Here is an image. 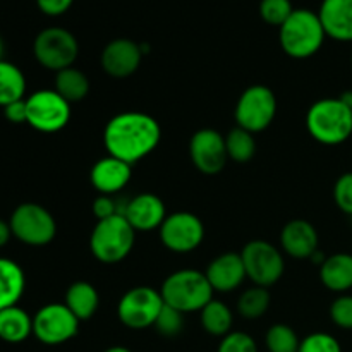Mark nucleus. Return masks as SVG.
Instances as JSON below:
<instances>
[{"instance_id":"f257e3e1","label":"nucleus","mask_w":352,"mask_h":352,"mask_svg":"<svg viewBox=\"0 0 352 352\" xmlns=\"http://www.w3.org/2000/svg\"><path fill=\"white\" fill-rule=\"evenodd\" d=\"M162 127L143 112H122L112 117L103 131V144L112 157L129 165L143 160L158 146Z\"/></svg>"},{"instance_id":"f03ea898","label":"nucleus","mask_w":352,"mask_h":352,"mask_svg":"<svg viewBox=\"0 0 352 352\" xmlns=\"http://www.w3.org/2000/svg\"><path fill=\"white\" fill-rule=\"evenodd\" d=\"M309 136L327 146L342 144L352 136V110L342 98H323L306 113Z\"/></svg>"},{"instance_id":"7ed1b4c3","label":"nucleus","mask_w":352,"mask_h":352,"mask_svg":"<svg viewBox=\"0 0 352 352\" xmlns=\"http://www.w3.org/2000/svg\"><path fill=\"white\" fill-rule=\"evenodd\" d=\"M327 33L318 12L294 9L287 21L278 28V41L289 57L309 58L322 48Z\"/></svg>"},{"instance_id":"20e7f679","label":"nucleus","mask_w":352,"mask_h":352,"mask_svg":"<svg viewBox=\"0 0 352 352\" xmlns=\"http://www.w3.org/2000/svg\"><path fill=\"white\" fill-rule=\"evenodd\" d=\"M213 289L203 272L186 268L168 275L162 284V298L165 305L181 313L201 311L213 299Z\"/></svg>"},{"instance_id":"39448f33","label":"nucleus","mask_w":352,"mask_h":352,"mask_svg":"<svg viewBox=\"0 0 352 352\" xmlns=\"http://www.w3.org/2000/svg\"><path fill=\"white\" fill-rule=\"evenodd\" d=\"M136 230L124 213L98 220L89 237V250L93 256L105 265H116L126 260L134 248Z\"/></svg>"},{"instance_id":"423d86ee","label":"nucleus","mask_w":352,"mask_h":352,"mask_svg":"<svg viewBox=\"0 0 352 352\" xmlns=\"http://www.w3.org/2000/svg\"><path fill=\"white\" fill-rule=\"evenodd\" d=\"M34 58L48 71H64L72 67L79 54L74 34L64 28L52 26L40 31L33 43Z\"/></svg>"},{"instance_id":"0eeeda50","label":"nucleus","mask_w":352,"mask_h":352,"mask_svg":"<svg viewBox=\"0 0 352 352\" xmlns=\"http://www.w3.org/2000/svg\"><path fill=\"white\" fill-rule=\"evenodd\" d=\"M9 223L12 236L28 246H47L57 234L55 219L38 203H23L17 206Z\"/></svg>"},{"instance_id":"6e6552de","label":"nucleus","mask_w":352,"mask_h":352,"mask_svg":"<svg viewBox=\"0 0 352 352\" xmlns=\"http://www.w3.org/2000/svg\"><path fill=\"white\" fill-rule=\"evenodd\" d=\"M277 113V98L268 86L254 85L244 89L236 105V122L251 134L267 129Z\"/></svg>"},{"instance_id":"1a4fd4ad","label":"nucleus","mask_w":352,"mask_h":352,"mask_svg":"<svg viewBox=\"0 0 352 352\" xmlns=\"http://www.w3.org/2000/svg\"><path fill=\"white\" fill-rule=\"evenodd\" d=\"M246 277L258 287H270L284 275L285 261L280 251L267 241H251L241 251Z\"/></svg>"},{"instance_id":"9d476101","label":"nucleus","mask_w":352,"mask_h":352,"mask_svg":"<svg viewBox=\"0 0 352 352\" xmlns=\"http://www.w3.org/2000/svg\"><path fill=\"white\" fill-rule=\"evenodd\" d=\"M28 124L40 133H57L71 120V103L55 89H40L26 98Z\"/></svg>"},{"instance_id":"9b49d317","label":"nucleus","mask_w":352,"mask_h":352,"mask_svg":"<svg viewBox=\"0 0 352 352\" xmlns=\"http://www.w3.org/2000/svg\"><path fill=\"white\" fill-rule=\"evenodd\" d=\"M164 306L165 302L160 292L146 285H140L120 298L117 315L127 329L143 330L155 325Z\"/></svg>"},{"instance_id":"f8f14e48","label":"nucleus","mask_w":352,"mask_h":352,"mask_svg":"<svg viewBox=\"0 0 352 352\" xmlns=\"http://www.w3.org/2000/svg\"><path fill=\"white\" fill-rule=\"evenodd\" d=\"M79 320L60 302H52L38 309L33 316V336L47 346H60L78 336Z\"/></svg>"},{"instance_id":"ddd939ff","label":"nucleus","mask_w":352,"mask_h":352,"mask_svg":"<svg viewBox=\"0 0 352 352\" xmlns=\"http://www.w3.org/2000/svg\"><path fill=\"white\" fill-rule=\"evenodd\" d=\"M158 230L164 246L174 253H191L205 239V226L195 213L189 212L167 215Z\"/></svg>"},{"instance_id":"4468645a","label":"nucleus","mask_w":352,"mask_h":352,"mask_svg":"<svg viewBox=\"0 0 352 352\" xmlns=\"http://www.w3.org/2000/svg\"><path fill=\"white\" fill-rule=\"evenodd\" d=\"M189 155L199 172L206 175L219 174L229 160L226 138L215 129H199L189 141Z\"/></svg>"},{"instance_id":"2eb2a0df","label":"nucleus","mask_w":352,"mask_h":352,"mask_svg":"<svg viewBox=\"0 0 352 352\" xmlns=\"http://www.w3.org/2000/svg\"><path fill=\"white\" fill-rule=\"evenodd\" d=\"M144 52L140 43L129 38L112 40L102 52V67L112 78H127L138 71Z\"/></svg>"},{"instance_id":"dca6fc26","label":"nucleus","mask_w":352,"mask_h":352,"mask_svg":"<svg viewBox=\"0 0 352 352\" xmlns=\"http://www.w3.org/2000/svg\"><path fill=\"white\" fill-rule=\"evenodd\" d=\"M122 213L127 222L133 226V229L140 230V232L160 229L164 220L167 219L165 203L151 192H143L131 199Z\"/></svg>"},{"instance_id":"f3484780","label":"nucleus","mask_w":352,"mask_h":352,"mask_svg":"<svg viewBox=\"0 0 352 352\" xmlns=\"http://www.w3.org/2000/svg\"><path fill=\"white\" fill-rule=\"evenodd\" d=\"M210 285L217 292H232L239 287L246 278V268H244L241 253H226L217 256L208 265L205 272Z\"/></svg>"},{"instance_id":"a211bd4d","label":"nucleus","mask_w":352,"mask_h":352,"mask_svg":"<svg viewBox=\"0 0 352 352\" xmlns=\"http://www.w3.org/2000/svg\"><path fill=\"white\" fill-rule=\"evenodd\" d=\"M131 175H133V165L109 155L93 165L89 179L100 195L110 196L126 188L127 182L131 181Z\"/></svg>"},{"instance_id":"6ab92c4d","label":"nucleus","mask_w":352,"mask_h":352,"mask_svg":"<svg viewBox=\"0 0 352 352\" xmlns=\"http://www.w3.org/2000/svg\"><path fill=\"white\" fill-rule=\"evenodd\" d=\"M282 250L296 260L311 258L318 251V232L308 220L296 219L285 223L280 232Z\"/></svg>"},{"instance_id":"aec40b11","label":"nucleus","mask_w":352,"mask_h":352,"mask_svg":"<svg viewBox=\"0 0 352 352\" xmlns=\"http://www.w3.org/2000/svg\"><path fill=\"white\" fill-rule=\"evenodd\" d=\"M318 16L327 36L352 41V0H323Z\"/></svg>"},{"instance_id":"412c9836","label":"nucleus","mask_w":352,"mask_h":352,"mask_svg":"<svg viewBox=\"0 0 352 352\" xmlns=\"http://www.w3.org/2000/svg\"><path fill=\"white\" fill-rule=\"evenodd\" d=\"M322 284L332 292H344L352 289V254L337 253L327 258L320 267Z\"/></svg>"},{"instance_id":"4be33fe9","label":"nucleus","mask_w":352,"mask_h":352,"mask_svg":"<svg viewBox=\"0 0 352 352\" xmlns=\"http://www.w3.org/2000/svg\"><path fill=\"white\" fill-rule=\"evenodd\" d=\"M26 289L24 272L16 261L0 258V311L10 306H17Z\"/></svg>"},{"instance_id":"5701e85b","label":"nucleus","mask_w":352,"mask_h":352,"mask_svg":"<svg viewBox=\"0 0 352 352\" xmlns=\"http://www.w3.org/2000/svg\"><path fill=\"white\" fill-rule=\"evenodd\" d=\"M33 333V318L19 306L0 311V339L9 344L24 342Z\"/></svg>"},{"instance_id":"b1692460","label":"nucleus","mask_w":352,"mask_h":352,"mask_svg":"<svg viewBox=\"0 0 352 352\" xmlns=\"http://www.w3.org/2000/svg\"><path fill=\"white\" fill-rule=\"evenodd\" d=\"M65 306L74 313L79 322L89 320L96 313L100 305V298L96 289L89 282H74L65 292Z\"/></svg>"},{"instance_id":"393cba45","label":"nucleus","mask_w":352,"mask_h":352,"mask_svg":"<svg viewBox=\"0 0 352 352\" xmlns=\"http://www.w3.org/2000/svg\"><path fill=\"white\" fill-rule=\"evenodd\" d=\"M26 78L17 65L7 60H0V107L24 98Z\"/></svg>"},{"instance_id":"a878e982","label":"nucleus","mask_w":352,"mask_h":352,"mask_svg":"<svg viewBox=\"0 0 352 352\" xmlns=\"http://www.w3.org/2000/svg\"><path fill=\"white\" fill-rule=\"evenodd\" d=\"M55 91L62 98L67 100L69 103L81 102L82 98H86V95L89 91V81L85 72L74 67H67L64 71L57 72V78H55Z\"/></svg>"},{"instance_id":"bb28decb","label":"nucleus","mask_w":352,"mask_h":352,"mask_svg":"<svg viewBox=\"0 0 352 352\" xmlns=\"http://www.w3.org/2000/svg\"><path fill=\"white\" fill-rule=\"evenodd\" d=\"M199 315H201L203 329H205L210 336L226 337L227 333H230L234 318L232 311H230L227 305L212 299V301L199 311Z\"/></svg>"},{"instance_id":"cd10ccee","label":"nucleus","mask_w":352,"mask_h":352,"mask_svg":"<svg viewBox=\"0 0 352 352\" xmlns=\"http://www.w3.org/2000/svg\"><path fill=\"white\" fill-rule=\"evenodd\" d=\"M226 146L229 158H232L237 164H246L254 157L256 141L250 131L236 127L226 136Z\"/></svg>"},{"instance_id":"c85d7f7f","label":"nucleus","mask_w":352,"mask_h":352,"mask_svg":"<svg viewBox=\"0 0 352 352\" xmlns=\"http://www.w3.org/2000/svg\"><path fill=\"white\" fill-rule=\"evenodd\" d=\"M268 306H270V294L267 289L258 285L244 291L237 301V309L248 320L261 318L267 313Z\"/></svg>"},{"instance_id":"c756f323","label":"nucleus","mask_w":352,"mask_h":352,"mask_svg":"<svg viewBox=\"0 0 352 352\" xmlns=\"http://www.w3.org/2000/svg\"><path fill=\"white\" fill-rule=\"evenodd\" d=\"M265 344H267L268 352H299L301 340L291 327L277 323L268 329Z\"/></svg>"},{"instance_id":"7c9ffc66","label":"nucleus","mask_w":352,"mask_h":352,"mask_svg":"<svg viewBox=\"0 0 352 352\" xmlns=\"http://www.w3.org/2000/svg\"><path fill=\"white\" fill-rule=\"evenodd\" d=\"M294 12L291 0H261L260 16L270 26L280 28Z\"/></svg>"},{"instance_id":"2f4dec72","label":"nucleus","mask_w":352,"mask_h":352,"mask_svg":"<svg viewBox=\"0 0 352 352\" xmlns=\"http://www.w3.org/2000/svg\"><path fill=\"white\" fill-rule=\"evenodd\" d=\"M182 315H184V313L177 311V309L172 308V306L165 305L164 308H162L160 315H158L153 327H157L158 332L165 337L177 336V333H181L182 327H184V318H182Z\"/></svg>"},{"instance_id":"473e14b6","label":"nucleus","mask_w":352,"mask_h":352,"mask_svg":"<svg viewBox=\"0 0 352 352\" xmlns=\"http://www.w3.org/2000/svg\"><path fill=\"white\" fill-rule=\"evenodd\" d=\"M299 352H342V347L330 333L316 332L301 340Z\"/></svg>"},{"instance_id":"72a5a7b5","label":"nucleus","mask_w":352,"mask_h":352,"mask_svg":"<svg viewBox=\"0 0 352 352\" xmlns=\"http://www.w3.org/2000/svg\"><path fill=\"white\" fill-rule=\"evenodd\" d=\"M217 352H258L256 342L251 336L244 332H230L222 337Z\"/></svg>"},{"instance_id":"f704fd0d","label":"nucleus","mask_w":352,"mask_h":352,"mask_svg":"<svg viewBox=\"0 0 352 352\" xmlns=\"http://www.w3.org/2000/svg\"><path fill=\"white\" fill-rule=\"evenodd\" d=\"M330 318L340 329L352 330V296L342 294L332 302Z\"/></svg>"},{"instance_id":"c9c22d12","label":"nucleus","mask_w":352,"mask_h":352,"mask_svg":"<svg viewBox=\"0 0 352 352\" xmlns=\"http://www.w3.org/2000/svg\"><path fill=\"white\" fill-rule=\"evenodd\" d=\"M333 199L344 213L352 217V172H346L337 179L333 186Z\"/></svg>"},{"instance_id":"e433bc0d","label":"nucleus","mask_w":352,"mask_h":352,"mask_svg":"<svg viewBox=\"0 0 352 352\" xmlns=\"http://www.w3.org/2000/svg\"><path fill=\"white\" fill-rule=\"evenodd\" d=\"M117 213H122V212L117 210V205L112 199V196L100 195L98 198L93 201V215H95L98 220L110 219V217L117 215Z\"/></svg>"},{"instance_id":"4c0bfd02","label":"nucleus","mask_w":352,"mask_h":352,"mask_svg":"<svg viewBox=\"0 0 352 352\" xmlns=\"http://www.w3.org/2000/svg\"><path fill=\"white\" fill-rule=\"evenodd\" d=\"M3 116L12 124H28L26 100H17V102H12L7 107H3Z\"/></svg>"},{"instance_id":"58836bf2","label":"nucleus","mask_w":352,"mask_h":352,"mask_svg":"<svg viewBox=\"0 0 352 352\" xmlns=\"http://www.w3.org/2000/svg\"><path fill=\"white\" fill-rule=\"evenodd\" d=\"M74 0H36L38 9L47 16H62L71 9Z\"/></svg>"},{"instance_id":"ea45409f","label":"nucleus","mask_w":352,"mask_h":352,"mask_svg":"<svg viewBox=\"0 0 352 352\" xmlns=\"http://www.w3.org/2000/svg\"><path fill=\"white\" fill-rule=\"evenodd\" d=\"M10 236H12V230H10V223L9 222H3L0 219V248L6 246L9 243Z\"/></svg>"},{"instance_id":"a19ab883","label":"nucleus","mask_w":352,"mask_h":352,"mask_svg":"<svg viewBox=\"0 0 352 352\" xmlns=\"http://www.w3.org/2000/svg\"><path fill=\"white\" fill-rule=\"evenodd\" d=\"M340 98H342L344 102H346L347 105L351 107V110H352V91H347V93H344V95L340 96Z\"/></svg>"},{"instance_id":"79ce46f5","label":"nucleus","mask_w":352,"mask_h":352,"mask_svg":"<svg viewBox=\"0 0 352 352\" xmlns=\"http://www.w3.org/2000/svg\"><path fill=\"white\" fill-rule=\"evenodd\" d=\"M105 352H133V351L127 349V347H122V346H116V347H110V349H107Z\"/></svg>"},{"instance_id":"37998d69","label":"nucleus","mask_w":352,"mask_h":352,"mask_svg":"<svg viewBox=\"0 0 352 352\" xmlns=\"http://www.w3.org/2000/svg\"><path fill=\"white\" fill-rule=\"evenodd\" d=\"M3 50H6V47H3V41H2V38H0V60H3Z\"/></svg>"},{"instance_id":"c03bdc74","label":"nucleus","mask_w":352,"mask_h":352,"mask_svg":"<svg viewBox=\"0 0 352 352\" xmlns=\"http://www.w3.org/2000/svg\"><path fill=\"white\" fill-rule=\"evenodd\" d=\"M351 62H352V58H351Z\"/></svg>"}]
</instances>
